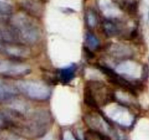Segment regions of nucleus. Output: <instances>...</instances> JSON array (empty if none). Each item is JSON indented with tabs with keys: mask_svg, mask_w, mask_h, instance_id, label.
<instances>
[{
	"mask_svg": "<svg viewBox=\"0 0 149 140\" xmlns=\"http://www.w3.org/2000/svg\"><path fill=\"white\" fill-rule=\"evenodd\" d=\"M13 24L17 36L26 42L32 43L39 36V29L30 18L23 14H18L13 18Z\"/></svg>",
	"mask_w": 149,
	"mask_h": 140,
	"instance_id": "f257e3e1",
	"label": "nucleus"
},
{
	"mask_svg": "<svg viewBox=\"0 0 149 140\" xmlns=\"http://www.w3.org/2000/svg\"><path fill=\"white\" fill-rule=\"evenodd\" d=\"M17 90L36 100H45L50 94L49 88L42 83L34 81H18L15 84Z\"/></svg>",
	"mask_w": 149,
	"mask_h": 140,
	"instance_id": "f03ea898",
	"label": "nucleus"
},
{
	"mask_svg": "<svg viewBox=\"0 0 149 140\" xmlns=\"http://www.w3.org/2000/svg\"><path fill=\"white\" fill-rule=\"evenodd\" d=\"M104 112L110 119L123 126H130L133 122V116L126 108L121 105L116 104L108 105L105 107Z\"/></svg>",
	"mask_w": 149,
	"mask_h": 140,
	"instance_id": "7ed1b4c3",
	"label": "nucleus"
},
{
	"mask_svg": "<svg viewBox=\"0 0 149 140\" xmlns=\"http://www.w3.org/2000/svg\"><path fill=\"white\" fill-rule=\"evenodd\" d=\"M29 66L12 61H0V74L7 76H21L30 72Z\"/></svg>",
	"mask_w": 149,
	"mask_h": 140,
	"instance_id": "20e7f679",
	"label": "nucleus"
},
{
	"mask_svg": "<svg viewBox=\"0 0 149 140\" xmlns=\"http://www.w3.org/2000/svg\"><path fill=\"white\" fill-rule=\"evenodd\" d=\"M116 71L122 75L127 76L132 78H138L141 76L142 69L137 63L132 61H125L120 63L116 66Z\"/></svg>",
	"mask_w": 149,
	"mask_h": 140,
	"instance_id": "39448f33",
	"label": "nucleus"
},
{
	"mask_svg": "<svg viewBox=\"0 0 149 140\" xmlns=\"http://www.w3.org/2000/svg\"><path fill=\"white\" fill-rule=\"evenodd\" d=\"M98 4L106 17L116 18L120 15V10L112 3L111 0H98Z\"/></svg>",
	"mask_w": 149,
	"mask_h": 140,
	"instance_id": "423d86ee",
	"label": "nucleus"
},
{
	"mask_svg": "<svg viewBox=\"0 0 149 140\" xmlns=\"http://www.w3.org/2000/svg\"><path fill=\"white\" fill-rule=\"evenodd\" d=\"M17 93V88L0 80V101L7 100L14 97Z\"/></svg>",
	"mask_w": 149,
	"mask_h": 140,
	"instance_id": "0eeeda50",
	"label": "nucleus"
},
{
	"mask_svg": "<svg viewBox=\"0 0 149 140\" xmlns=\"http://www.w3.org/2000/svg\"><path fill=\"white\" fill-rule=\"evenodd\" d=\"M110 52L112 55L117 57L127 56L131 53V51L127 46L119 44H114L110 48Z\"/></svg>",
	"mask_w": 149,
	"mask_h": 140,
	"instance_id": "6e6552de",
	"label": "nucleus"
},
{
	"mask_svg": "<svg viewBox=\"0 0 149 140\" xmlns=\"http://www.w3.org/2000/svg\"><path fill=\"white\" fill-rule=\"evenodd\" d=\"M75 66L74 65H69L61 70L60 76L63 81L69 82L74 77Z\"/></svg>",
	"mask_w": 149,
	"mask_h": 140,
	"instance_id": "1a4fd4ad",
	"label": "nucleus"
},
{
	"mask_svg": "<svg viewBox=\"0 0 149 140\" xmlns=\"http://www.w3.org/2000/svg\"><path fill=\"white\" fill-rule=\"evenodd\" d=\"M7 52L15 56H24L28 53V50L25 48H21L20 47H8L7 48Z\"/></svg>",
	"mask_w": 149,
	"mask_h": 140,
	"instance_id": "9d476101",
	"label": "nucleus"
},
{
	"mask_svg": "<svg viewBox=\"0 0 149 140\" xmlns=\"http://www.w3.org/2000/svg\"><path fill=\"white\" fill-rule=\"evenodd\" d=\"M13 11L11 4L4 1H0V15H10Z\"/></svg>",
	"mask_w": 149,
	"mask_h": 140,
	"instance_id": "9b49d317",
	"label": "nucleus"
},
{
	"mask_svg": "<svg viewBox=\"0 0 149 140\" xmlns=\"http://www.w3.org/2000/svg\"><path fill=\"white\" fill-rule=\"evenodd\" d=\"M86 42H87V45L89 46V48H90L91 49H95V48H97L98 46V40H97V38L94 36V35L91 34L90 33H87L86 35Z\"/></svg>",
	"mask_w": 149,
	"mask_h": 140,
	"instance_id": "f8f14e48",
	"label": "nucleus"
},
{
	"mask_svg": "<svg viewBox=\"0 0 149 140\" xmlns=\"http://www.w3.org/2000/svg\"><path fill=\"white\" fill-rule=\"evenodd\" d=\"M105 30L109 36H113L116 33V27L111 23H106L104 25Z\"/></svg>",
	"mask_w": 149,
	"mask_h": 140,
	"instance_id": "ddd939ff",
	"label": "nucleus"
},
{
	"mask_svg": "<svg viewBox=\"0 0 149 140\" xmlns=\"http://www.w3.org/2000/svg\"><path fill=\"white\" fill-rule=\"evenodd\" d=\"M87 23L90 26L93 27L96 24V18L92 12L87 13Z\"/></svg>",
	"mask_w": 149,
	"mask_h": 140,
	"instance_id": "4468645a",
	"label": "nucleus"
},
{
	"mask_svg": "<svg viewBox=\"0 0 149 140\" xmlns=\"http://www.w3.org/2000/svg\"><path fill=\"white\" fill-rule=\"evenodd\" d=\"M63 140H76V139L71 131H66L64 132Z\"/></svg>",
	"mask_w": 149,
	"mask_h": 140,
	"instance_id": "2eb2a0df",
	"label": "nucleus"
},
{
	"mask_svg": "<svg viewBox=\"0 0 149 140\" xmlns=\"http://www.w3.org/2000/svg\"><path fill=\"white\" fill-rule=\"evenodd\" d=\"M4 123H5V120H4V118H3L1 115H0V128H1L2 126H4Z\"/></svg>",
	"mask_w": 149,
	"mask_h": 140,
	"instance_id": "dca6fc26",
	"label": "nucleus"
},
{
	"mask_svg": "<svg viewBox=\"0 0 149 140\" xmlns=\"http://www.w3.org/2000/svg\"><path fill=\"white\" fill-rule=\"evenodd\" d=\"M87 99H92V96H87ZM90 102H91L92 104H95V102L93 101L92 102V100H90Z\"/></svg>",
	"mask_w": 149,
	"mask_h": 140,
	"instance_id": "f3484780",
	"label": "nucleus"
}]
</instances>
